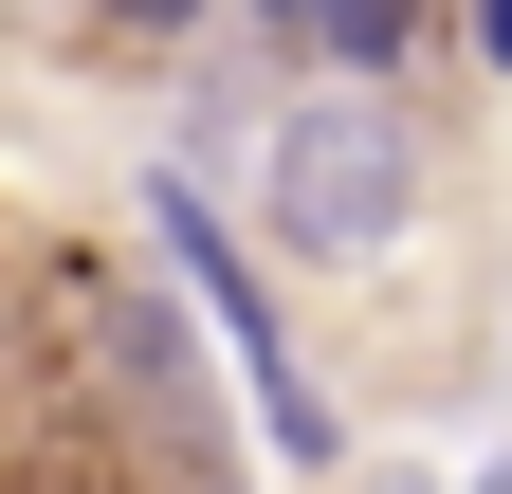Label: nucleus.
<instances>
[{
    "mask_svg": "<svg viewBox=\"0 0 512 494\" xmlns=\"http://www.w3.org/2000/svg\"><path fill=\"white\" fill-rule=\"evenodd\" d=\"M220 19H238L256 55H275V74H311V0H220Z\"/></svg>",
    "mask_w": 512,
    "mask_h": 494,
    "instance_id": "obj_6",
    "label": "nucleus"
},
{
    "mask_svg": "<svg viewBox=\"0 0 512 494\" xmlns=\"http://www.w3.org/2000/svg\"><path fill=\"white\" fill-rule=\"evenodd\" d=\"M92 37H110V55H202L220 0H92Z\"/></svg>",
    "mask_w": 512,
    "mask_h": 494,
    "instance_id": "obj_5",
    "label": "nucleus"
},
{
    "mask_svg": "<svg viewBox=\"0 0 512 494\" xmlns=\"http://www.w3.org/2000/svg\"><path fill=\"white\" fill-rule=\"evenodd\" d=\"M238 220H256V257L275 275H384L421 238V110L384 92V74H293L275 110H256V147H238Z\"/></svg>",
    "mask_w": 512,
    "mask_h": 494,
    "instance_id": "obj_1",
    "label": "nucleus"
},
{
    "mask_svg": "<svg viewBox=\"0 0 512 494\" xmlns=\"http://www.w3.org/2000/svg\"><path fill=\"white\" fill-rule=\"evenodd\" d=\"M439 37H458V0H311V74H384L403 92Z\"/></svg>",
    "mask_w": 512,
    "mask_h": 494,
    "instance_id": "obj_4",
    "label": "nucleus"
},
{
    "mask_svg": "<svg viewBox=\"0 0 512 494\" xmlns=\"http://www.w3.org/2000/svg\"><path fill=\"white\" fill-rule=\"evenodd\" d=\"M458 494H512V458H494V476H458Z\"/></svg>",
    "mask_w": 512,
    "mask_h": 494,
    "instance_id": "obj_8",
    "label": "nucleus"
},
{
    "mask_svg": "<svg viewBox=\"0 0 512 494\" xmlns=\"http://www.w3.org/2000/svg\"><path fill=\"white\" fill-rule=\"evenodd\" d=\"M147 257L202 293V330H220V366H238V403L275 421V458H293V476H348V403L311 385V348H293V312H275V257H256V220L220 202V165H147Z\"/></svg>",
    "mask_w": 512,
    "mask_h": 494,
    "instance_id": "obj_2",
    "label": "nucleus"
},
{
    "mask_svg": "<svg viewBox=\"0 0 512 494\" xmlns=\"http://www.w3.org/2000/svg\"><path fill=\"white\" fill-rule=\"evenodd\" d=\"M92 366L128 403L183 440V476L202 494H238V421H220V366H202V293L183 275H92Z\"/></svg>",
    "mask_w": 512,
    "mask_h": 494,
    "instance_id": "obj_3",
    "label": "nucleus"
},
{
    "mask_svg": "<svg viewBox=\"0 0 512 494\" xmlns=\"http://www.w3.org/2000/svg\"><path fill=\"white\" fill-rule=\"evenodd\" d=\"M458 55H476L494 92H512V0H458Z\"/></svg>",
    "mask_w": 512,
    "mask_h": 494,
    "instance_id": "obj_7",
    "label": "nucleus"
},
{
    "mask_svg": "<svg viewBox=\"0 0 512 494\" xmlns=\"http://www.w3.org/2000/svg\"><path fill=\"white\" fill-rule=\"evenodd\" d=\"M183 494H202V476H183Z\"/></svg>",
    "mask_w": 512,
    "mask_h": 494,
    "instance_id": "obj_9",
    "label": "nucleus"
}]
</instances>
